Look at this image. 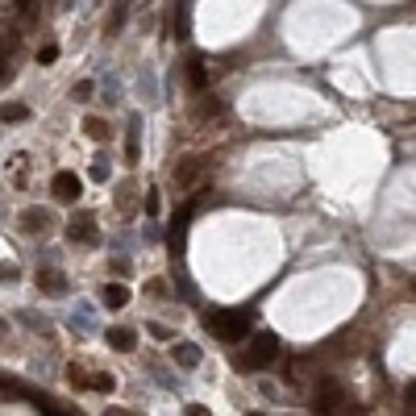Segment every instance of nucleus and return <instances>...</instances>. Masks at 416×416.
<instances>
[{
    "label": "nucleus",
    "mask_w": 416,
    "mask_h": 416,
    "mask_svg": "<svg viewBox=\"0 0 416 416\" xmlns=\"http://www.w3.org/2000/svg\"><path fill=\"white\" fill-rule=\"evenodd\" d=\"M204 329L221 337V342H242L250 333V312L242 308H213V312H204Z\"/></svg>",
    "instance_id": "nucleus-1"
},
{
    "label": "nucleus",
    "mask_w": 416,
    "mask_h": 416,
    "mask_svg": "<svg viewBox=\"0 0 416 416\" xmlns=\"http://www.w3.org/2000/svg\"><path fill=\"white\" fill-rule=\"evenodd\" d=\"M275 354H279V337H275V333H254L250 346L233 358V366H238V371H267V366L275 362Z\"/></svg>",
    "instance_id": "nucleus-2"
},
{
    "label": "nucleus",
    "mask_w": 416,
    "mask_h": 416,
    "mask_svg": "<svg viewBox=\"0 0 416 416\" xmlns=\"http://www.w3.org/2000/svg\"><path fill=\"white\" fill-rule=\"evenodd\" d=\"M312 408H317L321 416H333V412H342V408H346V391H342L333 379H321V383H317V391H312Z\"/></svg>",
    "instance_id": "nucleus-3"
},
{
    "label": "nucleus",
    "mask_w": 416,
    "mask_h": 416,
    "mask_svg": "<svg viewBox=\"0 0 416 416\" xmlns=\"http://www.w3.org/2000/svg\"><path fill=\"white\" fill-rule=\"evenodd\" d=\"M204 175V158L200 154H183L179 163H175V171H171V179H175V191H187V187H196V179Z\"/></svg>",
    "instance_id": "nucleus-4"
},
{
    "label": "nucleus",
    "mask_w": 416,
    "mask_h": 416,
    "mask_svg": "<svg viewBox=\"0 0 416 416\" xmlns=\"http://www.w3.org/2000/svg\"><path fill=\"white\" fill-rule=\"evenodd\" d=\"M67 238L79 242V246H100V229H96V217L92 213H75L67 221Z\"/></svg>",
    "instance_id": "nucleus-5"
},
{
    "label": "nucleus",
    "mask_w": 416,
    "mask_h": 416,
    "mask_svg": "<svg viewBox=\"0 0 416 416\" xmlns=\"http://www.w3.org/2000/svg\"><path fill=\"white\" fill-rule=\"evenodd\" d=\"M50 191H54L63 204H75V200H79V191H83V179H79L75 171H59V175L50 179Z\"/></svg>",
    "instance_id": "nucleus-6"
},
{
    "label": "nucleus",
    "mask_w": 416,
    "mask_h": 416,
    "mask_svg": "<svg viewBox=\"0 0 416 416\" xmlns=\"http://www.w3.org/2000/svg\"><path fill=\"white\" fill-rule=\"evenodd\" d=\"M38 291H46V295H67V291H71V283H67V275H63V271L42 267V271H38Z\"/></svg>",
    "instance_id": "nucleus-7"
},
{
    "label": "nucleus",
    "mask_w": 416,
    "mask_h": 416,
    "mask_svg": "<svg viewBox=\"0 0 416 416\" xmlns=\"http://www.w3.org/2000/svg\"><path fill=\"white\" fill-rule=\"evenodd\" d=\"M21 229L25 233H46L50 229V213H46V208H38V204H30V208H21Z\"/></svg>",
    "instance_id": "nucleus-8"
},
{
    "label": "nucleus",
    "mask_w": 416,
    "mask_h": 416,
    "mask_svg": "<svg viewBox=\"0 0 416 416\" xmlns=\"http://www.w3.org/2000/svg\"><path fill=\"white\" fill-rule=\"evenodd\" d=\"M100 304L113 308V312L125 308V304H129V287H125V283H104V287H100Z\"/></svg>",
    "instance_id": "nucleus-9"
},
{
    "label": "nucleus",
    "mask_w": 416,
    "mask_h": 416,
    "mask_svg": "<svg viewBox=\"0 0 416 416\" xmlns=\"http://www.w3.org/2000/svg\"><path fill=\"white\" fill-rule=\"evenodd\" d=\"M129 9H134V0H113V9H109V38H117L121 30H125V21H129Z\"/></svg>",
    "instance_id": "nucleus-10"
},
{
    "label": "nucleus",
    "mask_w": 416,
    "mask_h": 416,
    "mask_svg": "<svg viewBox=\"0 0 416 416\" xmlns=\"http://www.w3.org/2000/svg\"><path fill=\"white\" fill-rule=\"evenodd\" d=\"M109 346L121 350V354H134V350H138V333H134L129 325H117V329H109Z\"/></svg>",
    "instance_id": "nucleus-11"
},
{
    "label": "nucleus",
    "mask_w": 416,
    "mask_h": 416,
    "mask_svg": "<svg viewBox=\"0 0 416 416\" xmlns=\"http://www.w3.org/2000/svg\"><path fill=\"white\" fill-rule=\"evenodd\" d=\"M171 358H175L183 371H196V366H200V346H191V342H175Z\"/></svg>",
    "instance_id": "nucleus-12"
},
{
    "label": "nucleus",
    "mask_w": 416,
    "mask_h": 416,
    "mask_svg": "<svg viewBox=\"0 0 416 416\" xmlns=\"http://www.w3.org/2000/svg\"><path fill=\"white\" fill-rule=\"evenodd\" d=\"M13 46H17V34H9V38H0V79H9L13 75Z\"/></svg>",
    "instance_id": "nucleus-13"
},
{
    "label": "nucleus",
    "mask_w": 416,
    "mask_h": 416,
    "mask_svg": "<svg viewBox=\"0 0 416 416\" xmlns=\"http://www.w3.org/2000/svg\"><path fill=\"white\" fill-rule=\"evenodd\" d=\"M187 83H191V92H204V87H208V67H204L200 59L187 63Z\"/></svg>",
    "instance_id": "nucleus-14"
},
{
    "label": "nucleus",
    "mask_w": 416,
    "mask_h": 416,
    "mask_svg": "<svg viewBox=\"0 0 416 416\" xmlns=\"http://www.w3.org/2000/svg\"><path fill=\"white\" fill-rule=\"evenodd\" d=\"M138 129H142V121L134 117L129 121V134H125V163H138Z\"/></svg>",
    "instance_id": "nucleus-15"
},
{
    "label": "nucleus",
    "mask_w": 416,
    "mask_h": 416,
    "mask_svg": "<svg viewBox=\"0 0 416 416\" xmlns=\"http://www.w3.org/2000/svg\"><path fill=\"white\" fill-rule=\"evenodd\" d=\"M171 34H175V38H187V5L171 9Z\"/></svg>",
    "instance_id": "nucleus-16"
},
{
    "label": "nucleus",
    "mask_w": 416,
    "mask_h": 416,
    "mask_svg": "<svg viewBox=\"0 0 416 416\" xmlns=\"http://www.w3.org/2000/svg\"><path fill=\"white\" fill-rule=\"evenodd\" d=\"M217 113H221V100H213V96L200 92V100H196V117H217Z\"/></svg>",
    "instance_id": "nucleus-17"
},
{
    "label": "nucleus",
    "mask_w": 416,
    "mask_h": 416,
    "mask_svg": "<svg viewBox=\"0 0 416 416\" xmlns=\"http://www.w3.org/2000/svg\"><path fill=\"white\" fill-rule=\"evenodd\" d=\"M83 125H87V138H92V142H104V138L113 134V129H109V121H100V117H87Z\"/></svg>",
    "instance_id": "nucleus-18"
},
{
    "label": "nucleus",
    "mask_w": 416,
    "mask_h": 416,
    "mask_svg": "<svg viewBox=\"0 0 416 416\" xmlns=\"http://www.w3.org/2000/svg\"><path fill=\"white\" fill-rule=\"evenodd\" d=\"M34 404L46 412V416H79V412H71V408H59L54 399H46V395H34Z\"/></svg>",
    "instance_id": "nucleus-19"
},
{
    "label": "nucleus",
    "mask_w": 416,
    "mask_h": 416,
    "mask_svg": "<svg viewBox=\"0 0 416 416\" xmlns=\"http://www.w3.org/2000/svg\"><path fill=\"white\" fill-rule=\"evenodd\" d=\"M25 117H30L25 104H5V109H0V121H25Z\"/></svg>",
    "instance_id": "nucleus-20"
},
{
    "label": "nucleus",
    "mask_w": 416,
    "mask_h": 416,
    "mask_svg": "<svg viewBox=\"0 0 416 416\" xmlns=\"http://www.w3.org/2000/svg\"><path fill=\"white\" fill-rule=\"evenodd\" d=\"M17 13H21V21L30 25V21H38V0H17Z\"/></svg>",
    "instance_id": "nucleus-21"
},
{
    "label": "nucleus",
    "mask_w": 416,
    "mask_h": 416,
    "mask_svg": "<svg viewBox=\"0 0 416 416\" xmlns=\"http://www.w3.org/2000/svg\"><path fill=\"white\" fill-rule=\"evenodd\" d=\"M38 63H42V67H54V63H59V46H54V42L42 46V50H38Z\"/></svg>",
    "instance_id": "nucleus-22"
},
{
    "label": "nucleus",
    "mask_w": 416,
    "mask_h": 416,
    "mask_svg": "<svg viewBox=\"0 0 416 416\" xmlns=\"http://www.w3.org/2000/svg\"><path fill=\"white\" fill-rule=\"evenodd\" d=\"M67 379H71V387H79V391H83V387H92V379H87L79 366H67Z\"/></svg>",
    "instance_id": "nucleus-23"
},
{
    "label": "nucleus",
    "mask_w": 416,
    "mask_h": 416,
    "mask_svg": "<svg viewBox=\"0 0 416 416\" xmlns=\"http://www.w3.org/2000/svg\"><path fill=\"white\" fill-rule=\"evenodd\" d=\"M92 179H96V183H104V179H109V163H104V154L92 163Z\"/></svg>",
    "instance_id": "nucleus-24"
},
{
    "label": "nucleus",
    "mask_w": 416,
    "mask_h": 416,
    "mask_svg": "<svg viewBox=\"0 0 416 416\" xmlns=\"http://www.w3.org/2000/svg\"><path fill=\"white\" fill-rule=\"evenodd\" d=\"M146 329H150V337H154V342H171V329H167V325H158V321H150Z\"/></svg>",
    "instance_id": "nucleus-25"
},
{
    "label": "nucleus",
    "mask_w": 416,
    "mask_h": 416,
    "mask_svg": "<svg viewBox=\"0 0 416 416\" xmlns=\"http://www.w3.org/2000/svg\"><path fill=\"white\" fill-rule=\"evenodd\" d=\"M92 387H96V391H113L117 383H113V375H92Z\"/></svg>",
    "instance_id": "nucleus-26"
},
{
    "label": "nucleus",
    "mask_w": 416,
    "mask_h": 416,
    "mask_svg": "<svg viewBox=\"0 0 416 416\" xmlns=\"http://www.w3.org/2000/svg\"><path fill=\"white\" fill-rule=\"evenodd\" d=\"M92 92H96L92 79H79V83H75V100H92Z\"/></svg>",
    "instance_id": "nucleus-27"
},
{
    "label": "nucleus",
    "mask_w": 416,
    "mask_h": 416,
    "mask_svg": "<svg viewBox=\"0 0 416 416\" xmlns=\"http://www.w3.org/2000/svg\"><path fill=\"white\" fill-rule=\"evenodd\" d=\"M146 291H150V295H167V283H163V279H150Z\"/></svg>",
    "instance_id": "nucleus-28"
},
{
    "label": "nucleus",
    "mask_w": 416,
    "mask_h": 416,
    "mask_svg": "<svg viewBox=\"0 0 416 416\" xmlns=\"http://www.w3.org/2000/svg\"><path fill=\"white\" fill-rule=\"evenodd\" d=\"M183 416H208V408H204V404H187Z\"/></svg>",
    "instance_id": "nucleus-29"
},
{
    "label": "nucleus",
    "mask_w": 416,
    "mask_h": 416,
    "mask_svg": "<svg viewBox=\"0 0 416 416\" xmlns=\"http://www.w3.org/2000/svg\"><path fill=\"white\" fill-rule=\"evenodd\" d=\"M404 399H408V408H416V379L408 383V391H404Z\"/></svg>",
    "instance_id": "nucleus-30"
},
{
    "label": "nucleus",
    "mask_w": 416,
    "mask_h": 416,
    "mask_svg": "<svg viewBox=\"0 0 416 416\" xmlns=\"http://www.w3.org/2000/svg\"><path fill=\"white\" fill-rule=\"evenodd\" d=\"M104 416H138V412H129V408H104Z\"/></svg>",
    "instance_id": "nucleus-31"
},
{
    "label": "nucleus",
    "mask_w": 416,
    "mask_h": 416,
    "mask_svg": "<svg viewBox=\"0 0 416 416\" xmlns=\"http://www.w3.org/2000/svg\"><path fill=\"white\" fill-rule=\"evenodd\" d=\"M0 279H17V267H0Z\"/></svg>",
    "instance_id": "nucleus-32"
},
{
    "label": "nucleus",
    "mask_w": 416,
    "mask_h": 416,
    "mask_svg": "<svg viewBox=\"0 0 416 416\" xmlns=\"http://www.w3.org/2000/svg\"><path fill=\"white\" fill-rule=\"evenodd\" d=\"M0 395H5V379H0Z\"/></svg>",
    "instance_id": "nucleus-33"
},
{
    "label": "nucleus",
    "mask_w": 416,
    "mask_h": 416,
    "mask_svg": "<svg viewBox=\"0 0 416 416\" xmlns=\"http://www.w3.org/2000/svg\"><path fill=\"white\" fill-rule=\"evenodd\" d=\"M250 416H262V412H250Z\"/></svg>",
    "instance_id": "nucleus-34"
}]
</instances>
